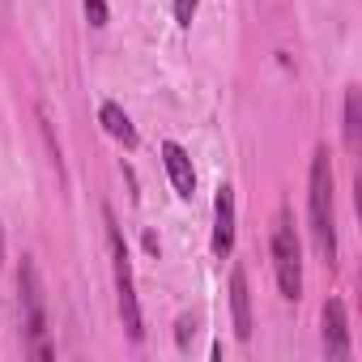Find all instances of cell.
Here are the masks:
<instances>
[{"label": "cell", "mask_w": 362, "mask_h": 362, "mask_svg": "<svg viewBox=\"0 0 362 362\" xmlns=\"http://www.w3.org/2000/svg\"><path fill=\"white\" fill-rule=\"evenodd\" d=\"M273 273H277L281 298L298 303V298H303V247H298V235H294L286 209H281L277 222H273Z\"/></svg>", "instance_id": "cell-4"}, {"label": "cell", "mask_w": 362, "mask_h": 362, "mask_svg": "<svg viewBox=\"0 0 362 362\" xmlns=\"http://www.w3.org/2000/svg\"><path fill=\"white\" fill-rule=\"evenodd\" d=\"M18 294H22V324H26V341H30V354L35 358H56V349L47 345V307H43V281H39V269L30 256H22V269H18Z\"/></svg>", "instance_id": "cell-3"}, {"label": "cell", "mask_w": 362, "mask_h": 362, "mask_svg": "<svg viewBox=\"0 0 362 362\" xmlns=\"http://www.w3.org/2000/svg\"><path fill=\"white\" fill-rule=\"evenodd\" d=\"M197 5H201V0H175V22H179V26H192Z\"/></svg>", "instance_id": "cell-11"}, {"label": "cell", "mask_w": 362, "mask_h": 362, "mask_svg": "<svg viewBox=\"0 0 362 362\" xmlns=\"http://www.w3.org/2000/svg\"><path fill=\"white\" fill-rule=\"evenodd\" d=\"M0 256H5V235H0Z\"/></svg>", "instance_id": "cell-14"}, {"label": "cell", "mask_w": 362, "mask_h": 362, "mask_svg": "<svg viewBox=\"0 0 362 362\" xmlns=\"http://www.w3.org/2000/svg\"><path fill=\"white\" fill-rule=\"evenodd\" d=\"M307 218H311V239L324 264L337 260V214H332V162L328 149L320 145L311 158V179H307Z\"/></svg>", "instance_id": "cell-1"}, {"label": "cell", "mask_w": 362, "mask_h": 362, "mask_svg": "<svg viewBox=\"0 0 362 362\" xmlns=\"http://www.w3.org/2000/svg\"><path fill=\"white\" fill-rule=\"evenodd\" d=\"M162 162H166V175H170L175 192L184 197V201H192V192H197V170H192V158L184 153V145L166 141V145H162Z\"/></svg>", "instance_id": "cell-7"}, {"label": "cell", "mask_w": 362, "mask_h": 362, "mask_svg": "<svg viewBox=\"0 0 362 362\" xmlns=\"http://www.w3.org/2000/svg\"><path fill=\"white\" fill-rule=\"evenodd\" d=\"M230 311H235V337L252 341V290H247V273L243 269L230 273Z\"/></svg>", "instance_id": "cell-8"}, {"label": "cell", "mask_w": 362, "mask_h": 362, "mask_svg": "<svg viewBox=\"0 0 362 362\" xmlns=\"http://www.w3.org/2000/svg\"><path fill=\"white\" fill-rule=\"evenodd\" d=\"M86 18L90 26H107V0H86Z\"/></svg>", "instance_id": "cell-12"}, {"label": "cell", "mask_w": 362, "mask_h": 362, "mask_svg": "<svg viewBox=\"0 0 362 362\" xmlns=\"http://www.w3.org/2000/svg\"><path fill=\"white\" fill-rule=\"evenodd\" d=\"M103 222H107V247H111V264H115V298H119V320H124V332L128 341H141L145 328H141V303H136V290H132V264H128V247H124V235L115 226V214L103 209Z\"/></svg>", "instance_id": "cell-2"}, {"label": "cell", "mask_w": 362, "mask_h": 362, "mask_svg": "<svg viewBox=\"0 0 362 362\" xmlns=\"http://www.w3.org/2000/svg\"><path fill=\"white\" fill-rule=\"evenodd\" d=\"M358 132H362V124H358V86H349L345 90V145L349 149H358Z\"/></svg>", "instance_id": "cell-10"}, {"label": "cell", "mask_w": 362, "mask_h": 362, "mask_svg": "<svg viewBox=\"0 0 362 362\" xmlns=\"http://www.w3.org/2000/svg\"><path fill=\"white\" fill-rule=\"evenodd\" d=\"M235 247V188L222 184L214 197V256H230Z\"/></svg>", "instance_id": "cell-5"}, {"label": "cell", "mask_w": 362, "mask_h": 362, "mask_svg": "<svg viewBox=\"0 0 362 362\" xmlns=\"http://www.w3.org/2000/svg\"><path fill=\"white\" fill-rule=\"evenodd\" d=\"M98 119H103L107 136H115L124 149H136V128H132V119H128V111L119 103H103L98 107Z\"/></svg>", "instance_id": "cell-9"}, {"label": "cell", "mask_w": 362, "mask_h": 362, "mask_svg": "<svg viewBox=\"0 0 362 362\" xmlns=\"http://www.w3.org/2000/svg\"><path fill=\"white\" fill-rule=\"evenodd\" d=\"M188 337H192V320L184 315V320H179V345H188Z\"/></svg>", "instance_id": "cell-13"}, {"label": "cell", "mask_w": 362, "mask_h": 362, "mask_svg": "<svg viewBox=\"0 0 362 362\" xmlns=\"http://www.w3.org/2000/svg\"><path fill=\"white\" fill-rule=\"evenodd\" d=\"M324 354L328 358H349V320H345L341 298L324 303Z\"/></svg>", "instance_id": "cell-6"}]
</instances>
